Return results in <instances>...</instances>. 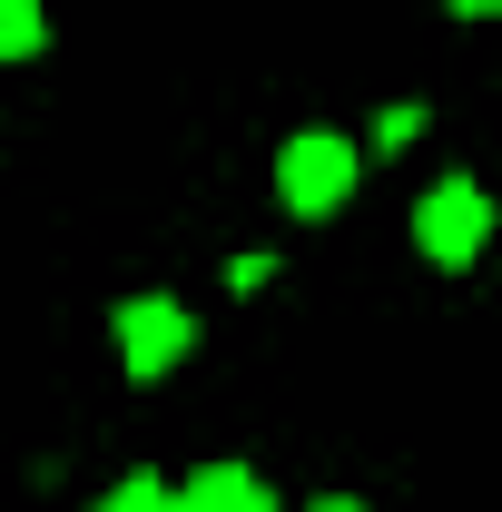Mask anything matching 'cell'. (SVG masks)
Returning <instances> with one entry per match:
<instances>
[{
    "mask_svg": "<svg viewBox=\"0 0 502 512\" xmlns=\"http://www.w3.org/2000/svg\"><path fill=\"white\" fill-rule=\"evenodd\" d=\"M483 237H493V197L473 188V178H443V188L414 207V247L434 256V266H473Z\"/></svg>",
    "mask_w": 502,
    "mask_h": 512,
    "instance_id": "2",
    "label": "cell"
},
{
    "mask_svg": "<svg viewBox=\"0 0 502 512\" xmlns=\"http://www.w3.org/2000/svg\"><path fill=\"white\" fill-rule=\"evenodd\" d=\"M453 10H463V20H483V10H502V0H453Z\"/></svg>",
    "mask_w": 502,
    "mask_h": 512,
    "instance_id": "7",
    "label": "cell"
},
{
    "mask_svg": "<svg viewBox=\"0 0 502 512\" xmlns=\"http://www.w3.org/2000/svg\"><path fill=\"white\" fill-rule=\"evenodd\" d=\"M315 512H365V503H315Z\"/></svg>",
    "mask_w": 502,
    "mask_h": 512,
    "instance_id": "8",
    "label": "cell"
},
{
    "mask_svg": "<svg viewBox=\"0 0 502 512\" xmlns=\"http://www.w3.org/2000/svg\"><path fill=\"white\" fill-rule=\"evenodd\" d=\"M178 503H188V512H276V493L256 483L247 463H207V473H197Z\"/></svg>",
    "mask_w": 502,
    "mask_h": 512,
    "instance_id": "4",
    "label": "cell"
},
{
    "mask_svg": "<svg viewBox=\"0 0 502 512\" xmlns=\"http://www.w3.org/2000/svg\"><path fill=\"white\" fill-rule=\"evenodd\" d=\"M50 40V20H40V0H0V60H30Z\"/></svg>",
    "mask_w": 502,
    "mask_h": 512,
    "instance_id": "5",
    "label": "cell"
},
{
    "mask_svg": "<svg viewBox=\"0 0 502 512\" xmlns=\"http://www.w3.org/2000/svg\"><path fill=\"white\" fill-rule=\"evenodd\" d=\"M276 188H286V207H296V217H325V207H345V188H355V148H345L335 128H306V138H286V148H276Z\"/></svg>",
    "mask_w": 502,
    "mask_h": 512,
    "instance_id": "1",
    "label": "cell"
},
{
    "mask_svg": "<svg viewBox=\"0 0 502 512\" xmlns=\"http://www.w3.org/2000/svg\"><path fill=\"white\" fill-rule=\"evenodd\" d=\"M109 335H119L128 375H168V365L188 355V306H178V296H128L119 316H109Z\"/></svg>",
    "mask_w": 502,
    "mask_h": 512,
    "instance_id": "3",
    "label": "cell"
},
{
    "mask_svg": "<svg viewBox=\"0 0 502 512\" xmlns=\"http://www.w3.org/2000/svg\"><path fill=\"white\" fill-rule=\"evenodd\" d=\"M99 512H188V503H178V493H168L158 473H128V483H119V493H109Z\"/></svg>",
    "mask_w": 502,
    "mask_h": 512,
    "instance_id": "6",
    "label": "cell"
}]
</instances>
